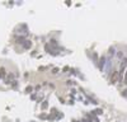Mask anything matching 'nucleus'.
I'll return each mask as SVG.
<instances>
[{"mask_svg":"<svg viewBox=\"0 0 127 122\" xmlns=\"http://www.w3.org/2000/svg\"><path fill=\"white\" fill-rule=\"evenodd\" d=\"M116 81H120V75H118V71H114L113 75H112V78H111V83H112V84H114Z\"/></svg>","mask_w":127,"mask_h":122,"instance_id":"obj_1","label":"nucleus"},{"mask_svg":"<svg viewBox=\"0 0 127 122\" xmlns=\"http://www.w3.org/2000/svg\"><path fill=\"white\" fill-rule=\"evenodd\" d=\"M104 65H105V57H104V56H102V57H100V60H99V70H100V71H103V70H104Z\"/></svg>","mask_w":127,"mask_h":122,"instance_id":"obj_2","label":"nucleus"},{"mask_svg":"<svg viewBox=\"0 0 127 122\" xmlns=\"http://www.w3.org/2000/svg\"><path fill=\"white\" fill-rule=\"evenodd\" d=\"M22 46H23V48L29 50V48H31V46H32V42H31V41H28V39H26V41H24V43H23Z\"/></svg>","mask_w":127,"mask_h":122,"instance_id":"obj_3","label":"nucleus"},{"mask_svg":"<svg viewBox=\"0 0 127 122\" xmlns=\"http://www.w3.org/2000/svg\"><path fill=\"white\" fill-rule=\"evenodd\" d=\"M45 50L47 51L48 54H54V55H55V52H54V51H52V48L50 47V45H46V46H45Z\"/></svg>","mask_w":127,"mask_h":122,"instance_id":"obj_4","label":"nucleus"},{"mask_svg":"<svg viewBox=\"0 0 127 122\" xmlns=\"http://www.w3.org/2000/svg\"><path fill=\"white\" fill-rule=\"evenodd\" d=\"M4 76H5V69L0 67V78H4Z\"/></svg>","mask_w":127,"mask_h":122,"instance_id":"obj_5","label":"nucleus"},{"mask_svg":"<svg viewBox=\"0 0 127 122\" xmlns=\"http://www.w3.org/2000/svg\"><path fill=\"white\" fill-rule=\"evenodd\" d=\"M24 41H26V39H24L23 37H17V42H18V43H22V45H23Z\"/></svg>","mask_w":127,"mask_h":122,"instance_id":"obj_6","label":"nucleus"},{"mask_svg":"<svg viewBox=\"0 0 127 122\" xmlns=\"http://www.w3.org/2000/svg\"><path fill=\"white\" fill-rule=\"evenodd\" d=\"M47 107H48V103H47V100H45V102H43V103H42V106H41V108H42V109H46Z\"/></svg>","mask_w":127,"mask_h":122,"instance_id":"obj_7","label":"nucleus"},{"mask_svg":"<svg viewBox=\"0 0 127 122\" xmlns=\"http://www.w3.org/2000/svg\"><path fill=\"white\" fill-rule=\"evenodd\" d=\"M114 51H116V50H114V47H111V48H109V51H108L109 56H113V55H114Z\"/></svg>","mask_w":127,"mask_h":122,"instance_id":"obj_8","label":"nucleus"},{"mask_svg":"<svg viewBox=\"0 0 127 122\" xmlns=\"http://www.w3.org/2000/svg\"><path fill=\"white\" fill-rule=\"evenodd\" d=\"M94 112H95L97 115H102V113H103V111H102V109H95Z\"/></svg>","mask_w":127,"mask_h":122,"instance_id":"obj_9","label":"nucleus"},{"mask_svg":"<svg viewBox=\"0 0 127 122\" xmlns=\"http://www.w3.org/2000/svg\"><path fill=\"white\" fill-rule=\"evenodd\" d=\"M123 83H127V70H126V73H125V78H123Z\"/></svg>","mask_w":127,"mask_h":122,"instance_id":"obj_10","label":"nucleus"},{"mask_svg":"<svg viewBox=\"0 0 127 122\" xmlns=\"http://www.w3.org/2000/svg\"><path fill=\"white\" fill-rule=\"evenodd\" d=\"M26 92H27V93H31V92H32V87H27Z\"/></svg>","mask_w":127,"mask_h":122,"instance_id":"obj_11","label":"nucleus"},{"mask_svg":"<svg viewBox=\"0 0 127 122\" xmlns=\"http://www.w3.org/2000/svg\"><path fill=\"white\" fill-rule=\"evenodd\" d=\"M57 71H59V69H56V67H55L54 70H52V73H54V74H56V73H57Z\"/></svg>","mask_w":127,"mask_h":122,"instance_id":"obj_12","label":"nucleus"},{"mask_svg":"<svg viewBox=\"0 0 127 122\" xmlns=\"http://www.w3.org/2000/svg\"><path fill=\"white\" fill-rule=\"evenodd\" d=\"M122 94H123V97H127V89H126V90L123 92V93H122Z\"/></svg>","mask_w":127,"mask_h":122,"instance_id":"obj_13","label":"nucleus"}]
</instances>
